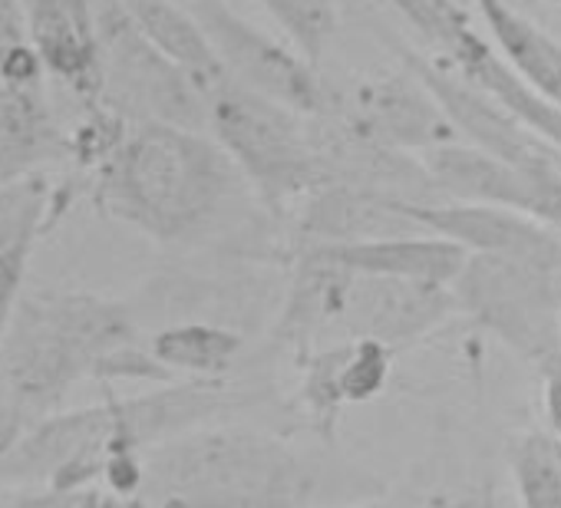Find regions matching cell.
Instances as JSON below:
<instances>
[{
  "instance_id": "1",
  "label": "cell",
  "mask_w": 561,
  "mask_h": 508,
  "mask_svg": "<svg viewBox=\"0 0 561 508\" xmlns=\"http://www.w3.org/2000/svg\"><path fill=\"white\" fill-rule=\"evenodd\" d=\"M248 403H254L251 393L218 377L169 380L139 396H110L96 406L57 409L37 419L8 455H0V482L54 488L100 485L113 465L133 462L146 449L225 419Z\"/></svg>"
},
{
  "instance_id": "2",
  "label": "cell",
  "mask_w": 561,
  "mask_h": 508,
  "mask_svg": "<svg viewBox=\"0 0 561 508\" xmlns=\"http://www.w3.org/2000/svg\"><path fill=\"white\" fill-rule=\"evenodd\" d=\"M241 182L208 129L126 123L93 165V201L152 241L182 244L215 224Z\"/></svg>"
},
{
  "instance_id": "3",
  "label": "cell",
  "mask_w": 561,
  "mask_h": 508,
  "mask_svg": "<svg viewBox=\"0 0 561 508\" xmlns=\"http://www.w3.org/2000/svg\"><path fill=\"white\" fill-rule=\"evenodd\" d=\"M324 472L285 436L205 423L142 452L136 495L159 508H314Z\"/></svg>"
},
{
  "instance_id": "4",
  "label": "cell",
  "mask_w": 561,
  "mask_h": 508,
  "mask_svg": "<svg viewBox=\"0 0 561 508\" xmlns=\"http://www.w3.org/2000/svg\"><path fill=\"white\" fill-rule=\"evenodd\" d=\"M139 344L123 301L83 291H31L21 298L0 347V386L34 419L64 409L80 383H103L106 363Z\"/></svg>"
},
{
  "instance_id": "5",
  "label": "cell",
  "mask_w": 561,
  "mask_h": 508,
  "mask_svg": "<svg viewBox=\"0 0 561 508\" xmlns=\"http://www.w3.org/2000/svg\"><path fill=\"white\" fill-rule=\"evenodd\" d=\"M291 291L271 334L280 347L308 340L318 327H344L347 337H370L400 350L459 314L449 285L354 275L311 258H291Z\"/></svg>"
},
{
  "instance_id": "6",
  "label": "cell",
  "mask_w": 561,
  "mask_h": 508,
  "mask_svg": "<svg viewBox=\"0 0 561 508\" xmlns=\"http://www.w3.org/2000/svg\"><path fill=\"white\" fill-rule=\"evenodd\" d=\"M208 132L274 215L331 182L328 116H308L228 83L208 103Z\"/></svg>"
},
{
  "instance_id": "7",
  "label": "cell",
  "mask_w": 561,
  "mask_h": 508,
  "mask_svg": "<svg viewBox=\"0 0 561 508\" xmlns=\"http://www.w3.org/2000/svg\"><path fill=\"white\" fill-rule=\"evenodd\" d=\"M453 295L459 314L538 377L561 363V268L469 254Z\"/></svg>"
},
{
  "instance_id": "8",
  "label": "cell",
  "mask_w": 561,
  "mask_h": 508,
  "mask_svg": "<svg viewBox=\"0 0 561 508\" xmlns=\"http://www.w3.org/2000/svg\"><path fill=\"white\" fill-rule=\"evenodd\" d=\"M93 41L100 60V106L123 123H175L208 129L198 86L149 41L126 0H93Z\"/></svg>"
},
{
  "instance_id": "9",
  "label": "cell",
  "mask_w": 561,
  "mask_h": 508,
  "mask_svg": "<svg viewBox=\"0 0 561 508\" xmlns=\"http://www.w3.org/2000/svg\"><path fill=\"white\" fill-rule=\"evenodd\" d=\"M202 21L228 80L248 93L288 103L308 116H334L341 86L295 44H280L231 11L228 0H185Z\"/></svg>"
},
{
  "instance_id": "10",
  "label": "cell",
  "mask_w": 561,
  "mask_h": 508,
  "mask_svg": "<svg viewBox=\"0 0 561 508\" xmlns=\"http://www.w3.org/2000/svg\"><path fill=\"white\" fill-rule=\"evenodd\" d=\"M387 4L397 8L433 44V57H439L462 80L489 93L561 155V106L538 96L508 67L489 34H479L472 27L462 8H456L453 0H387Z\"/></svg>"
},
{
  "instance_id": "11",
  "label": "cell",
  "mask_w": 561,
  "mask_h": 508,
  "mask_svg": "<svg viewBox=\"0 0 561 508\" xmlns=\"http://www.w3.org/2000/svg\"><path fill=\"white\" fill-rule=\"evenodd\" d=\"M423 162L443 198L505 205L561 231V155L558 152L538 162H508L456 139L430 152Z\"/></svg>"
},
{
  "instance_id": "12",
  "label": "cell",
  "mask_w": 561,
  "mask_h": 508,
  "mask_svg": "<svg viewBox=\"0 0 561 508\" xmlns=\"http://www.w3.org/2000/svg\"><path fill=\"white\" fill-rule=\"evenodd\" d=\"M334 119L377 146L416 159H426L459 139L439 100L407 64L400 73L370 77L351 90H341Z\"/></svg>"
},
{
  "instance_id": "13",
  "label": "cell",
  "mask_w": 561,
  "mask_h": 508,
  "mask_svg": "<svg viewBox=\"0 0 561 508\" xmlns=\"http://www.w3.org/2000/svg\"><path fill=\"white\" fill-rule=\"evenodd\" d=\"M410 215L423 231L443 234L469 254H495V258L561 268V231L541 224L525 211L489 201L436 198L413 201Z\"/></svg>"
},
{
  "instance_id": "14",
  "label": "cell",
  "mask_w": 561,
  "mask_h": 508,
  "mask_svg": "<svg viewBox=\"0 0 561 508\" xmlns=\"http://www.w3.org/2000/svg\"><path fill=\"white\" fill-rule=\"evenodd\" d=\"M397 350L370 340V337H347L328 350L311 354L301 363L298 380V413L305 423L321 432L324 439H334V429L351 406H364L377 400L393 373Z\"/></svg>"
},
{
  "instance_id": "15",
  "label": "cell",
  "mask_w": 561,
  "mask_h": 508,
  "mask_svg": "<svg viewBox=\"0 0 561 508\" xmlns=\"http://www.w3.org/2000/svg\"><path fill=\"white\" fill-rule=\"evenodd\" d=\"M291 258H311L341 272L354 275H377V278H407V281H430L449 285L459 278L469 251L456 241L433 234V231H407V234H383L367 241H341V244H311L291 251Z\"/></svg>"
},
{
  "instance_id": "16",
  "label": "cell",
  "mask_w": 561,
  "mask_h": 508,
  "mask_svg": "<svg viewBox=\"0 0 561 508\" xmlns=\"http://www.w3.org/2000/svg\"><path fill=\"white\" fill-rule=\"evenodd\" d=\"M407 198L374 188L354 185H328L311 192L295 221V244L291 251L311 244H341V241H367L383 234H407L423 231L410 215Z\"/></svg>"
},
{
  "instance_id": "17",
  "label": "cell",
  "mask_w": 561,
  "mask_h": 508,
  "mask_svg": "<svg viewBox=\"0 0 561 508\" xmlns=\"http://www.w3.org/2000/svg\"><path fill=\"white\" fill-rule=\"evenodd\" d=\"M73 155V139L57 123L41 83L0 80V188L44 175Z\"/></svg>"
},
{
  "instance_id": "18",
  "label": "cell",
  "mask_w": 561,
  "mask_h": 508,
  "mask_svg": "<svg viewBox=\"0 0 561 508\" xmlns=\"http://www.w3.org/2000/svg\"><path fill=\"white\" fill-rule=\"evenodd\" d=\"M54 188L44 175L0 188V347L24 298V278L41 234L54 224Z\"/></svg>"
},
{
  "instance_id": "19",
  "label": "cell",
  "mask_w": 561,
  "mask_h": 508,
  "mask_svg": "<svg viewBox=\"0 0 561 508\" xmlns=\"http://www.w3.org/2000/svg\"><path fill=\"white\" fill-rule=\"evenodd\" d=\"M126 8L149 41L198 86L205 103L231 83L202 21L185 0H126Z\"/></svg>"
},
{
  "instance_id": "20",
  "label": "cell",
  "mask_w": 561,
  "mask_h": 508,
  "mask_svg": "<svg viewBox=\"0 0 561 508\" xmlns=\"http://www.w3.org/2000/svg\"><path fill=\"white\" fill-rule=\"evenodd\" d=\"M472 11L508 67L538 96L561 106V41L515 11L508 0H472Z\"/></svg>"
},
{
  "instance_id": "21",
  "label": "cell",
  "mask_w": 561,
  "mask_h": 508,
  "mask_svg": "<svg viewBox=\"0 0 561 508\" xmlns=\"http://www.w3.org/2000/svg\"><path fill=\"white\" fill-rule=\"evenodd\" d=\"M146 347L175 380H218L238 363L244 340L228 327L192 321L159 331Z\"/></svg>"
},
{
  "instance_id": "22",
  "label": "cell",
  "mask_w": 561,
  "mask_h": 508,
  "mask_svg": "<svg viewBox=\"0 0 561 508\" xmlns=\"http://www.w3.org/2000/svg\"><path fill=\"white\" fill-rule=\"evenodd\" d=\"M508 475L522 508H561V449L545 429L508 442Z\"/></svg>"
},
{
  "instance_id": "23",
  "label": "cell",
  "mask_w": 561,
  "mask_h": 508,
  "mask_svg": "<svg viewBox=\"0 0 561 508\" xmlns=\"http://www.w3.org/2000/svg\"><path fill=\"white\" fill-rule=\"evenodd\" d=\"M257 4L277 21V27L288 34V41L301 54L321 64L341 24L337 0H257Z\"/></svg>"
},
{
  "instance_id": "24",
  "label": "cell",
  "mask_w": 561,
  "mask_h": 508,
  "mask_svg": "<svg viewBox=\"0 0 561 508\" xmlns=\"http://www.w3.org/2000/svg\"><path fill=\"white\" fill-rule=\"evenodd\" d=\"M0 508H159L142 495H126L110 485H80V488H54V485H24L18 492L0 495Z\"/></svg>"
},
{
  "instance_id": "25",
  "label": "cell",
  "mask_w": 561,
  "mask_h": 508,
  "mask_svg": "<svg viewBox=\"0 0 561 508\" xmlns=\"http://www.w3.org/2000/svg\"><path fill=\"white\" fill-rule=\"evenodd\" d=\"M44 60L34 47L24 0H0V80L41 83Z\"/></svg>"
},
{
  "instance_id": "26",
  "label": "cell",
  "mask_w": 561,
  "mask_h": 508,
  "mask_svg": "<svg viewBox=\"0 0 561 508\" xmlns=\"http://www.w3.org/2000/svg\"><path fill=\"white\" fill-rule=\"evenodd\" d=\"M37 419L4 390L0 386V455H8L21 439H24V432L34 426Z\"/></svg>"
},
{
  "instance_id": "27",
  "label": "cell",
  "mask_w": 561,
  "mask_h": 508,
  "mask_svg": "<svg viewBox=\"0 0 561 508\" xmlns=\"http://www.w3.org/2000/svg\"><path fill=\"white\" fill-rule=\"evenodd\" d=\"M541 419L545 432L561 446V363L541 373Z\"/></svg>"
},
{
  "instance_id": "28",
  "label": "cell",
  "mask_w": 561,
  "mask_h": 508,
  "mask_svg": "<svg viewBox=\"0 0 561 508\" xmlns=\"http://www.w3.org/2000/svg\"><path fill=\"white\" fill-rule=\"evenodd\" d=\"M558 449H561V446H558Z\"/></svg>"
}]
</instances>
